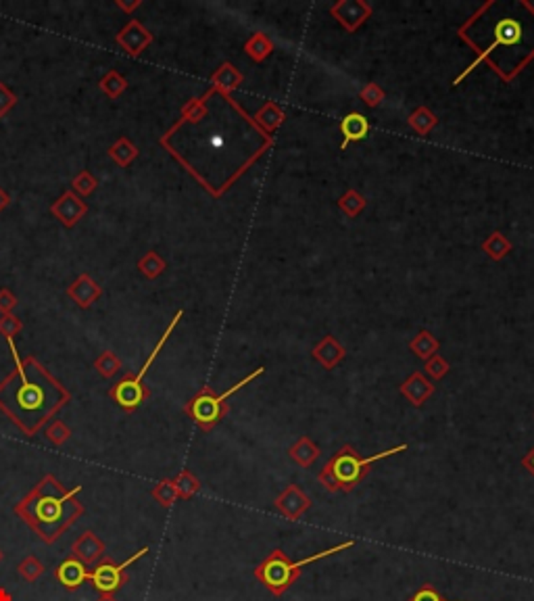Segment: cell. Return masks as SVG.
Instances as JSON below:
<instances>
[{
    "instance_id": "1",
    "label": "cell",
    "mask_w": 534,
    "mask_h": 601,
    "mask_svg": "<svg viewBox=\"0 0 534 601\" xmlns=\"http://www.w3.org/2000/svg\"><path fill=\"white\" fill-rule=\"evenodd\" d=\"M6 343L15 368L0 383V411L26 437H36L71 401V395L36 357L17 355L13 338Z\"/></svg>"
},
{
    "instance_id": "2",
    "label": "cell",
    "mask_w": 534,
    "mask_h": 601,
    "mask_svg": "<svg viewBox=\"0 0 534 601\" xmlns=\"http://www.w3.org/2000/svg\"><path fill=\"white\" fill-rule=\"evenodd\" d=\"M81 487L67 489L54 474H46L21 501H17L13 512L40 537V541L53 545L84 516L86 510L78 499Z\"/></svg>"
},
{
    "instance_id": "3",
    "label": "cell",
    "mask_w": 534,
    "mask_h": 601,
    "mask_svg": "<svg viewBox=\"0 0 534 601\" xmlns=\"http://www.w3.org/2000/svg\"><path fill=\"white\" fill-rule=\"evenodd\" d=\"M184 315V311H178L176 313V318L171 320V324L167 326V330L163 332V336L159 338V343L155 345V349L151 351V357L144 361V365L136 372V374H126L119 383H115L113 386H111V390H109V395H111V399L115 401V405H119L124 411H128V413H132V411H136L148 397H151V390H148V386L144 384V376H146V372H148V368L155 363V359L159 357L161 349L165 347V343H167V338L171 336V332L176 330V326H178V322H180V318Z\"/></svg>"
},
{
    "instance_id": "4",
    "label": "cell",
    "mask_w": 534,
    "mask_h": 601,
    "mask_svg": "<svg viewBox=\"0 0 534 601\" xmlns=\"http://www.w3.org/2000/svg\"><path fill=\"white\" fill-rule=\"evenodd\" d=\"M405 449H407V445H400V447L382 451V453H378L374 458H368V460H359L351 449H345V451H341V453L330 462V465L321 472V483H323V487H328V489H332V491H334V489H351V487H355L357 480L363 476V472H366L368 465L374 464L378 460H384V458H388V455H393V453L405 451Z\"/></svg>"
},
{
    "instance_id": "5",
    "label": "cell",
    "mask_w": 534,
    "mask_h": 601,
    "mask_svg": "<svg viewBox=\"0 0 534 601\" xmlns=\"http://www.w3.org/2000/svg\"><path fill=\"white\" fill-rule=\"evenodd\" d=\"M263 372V368H259V370H255L253 374H248L244 380H241L238 384H234L232 388H228L226 393H221V395H213V390L211 388H203L194 399H190L186 403V413L203 428V430H211L215 424L226 415V411H228V408H226V401L236 393V390H241L244 384H248L251 380H255L259 374Z\"/></svg>"
},
{
    "instance_id": "6",
    "label": "cell",
    "mask_w": 534,
    "mask_h": 601,
    "mask_svg": "<svg viewBox=\"0 0 534 601\" xmlns=\"http://www.w3.org/2000/svg\"><path fill=\"white\" fill-rule=\"evenodd\" d=\"M146 553H148V547H142L140 551H136L134 555H130V557H128L126 562H121V564H117L115 560H111L107 555L101 557V560L92 566V570H90V576H88L90 585H92L99 593H117V591L130 580L128 568L134 566L138 560H142Z\"/></svg>"
},
{
    "instance_id": "7",
    "label": "cell",
    "mask_w": 534,
    "mask_h": 601,
    "mask_svg": "<svg viewBox=\"0 0 534 601\" xmlns=\"http://www.w3.org/2000/svg\"><path fill=\"white\" fill-rule=\"evenodd\" d=\"M296 574H298V570H294V564H291L286 560V555L280 549H276L266 562L255 570V576L276 595H282L293 585Z\"/></svg>"
},
{
    "instance_id": "8",
    "label": "cell",
    "mask_w": 534,
    "mask_h": 601,
    "mask_svg": "<svg viewBox=\"0 0 534 601\" xmlns=\"http://www.w3.org/2000/svg\"><path fill=\"white\" fill-rule=\"evenodd\" d=\"M51 213L59 219L65 228H74L86 213H88V205L81 201L80 196L74 191H65L53 205H51Z\"/></svg>"
},
{
    "instance_id": "9",
    "label": "cell",
    "mask_w": 534,
    "mask_h": 601,
    "mask_svg": "<svg viewBox=\"0 0 534 601\" xmlns=\"http://www.w3.org/2000/svg\"><path fill=\"white\" fill-rule=\"evenodd\" d=\"M115 42L130 56H138L142 55V51L153 42V34L144 28L138 19H130L126 24V28L117 34Z\"/></svg>"
},
{
    "instance_id": "10",
    "label": "cell",
    "mask_w": 534,
    "mask_h": 601,
    "mask_svg": "<svg viewBox=\"0 0 534 601\" xmlns=\"http://www.w3.org/2000/svg\"><path fill=\"white\" fill-rule=\"evenodd\" d=\"M54 576H56L59 585H61L65 591H71V593H74V591H78L81 585L88 580V576H90V566H86L78 557L69 555V557H65V560L56 566Z\"/></svg>"
},
{
    "instance_id": "11",
    "label": "cell",
    "mask_w": 534,
    "mask_h": 601,
    "mask_svg": "<svg viewBox=\"0 0 534 601\" xmlns=\"http://www.w3.org/2000/svg\"><path fill=\"white\" fill-rule=\"evenodd\" d=\"M107 545L105 541L94 535L92 530H84L80 537L71 543V555L78 557L80 562H84L86 566H94L101 557H105Z\"/></svg>"
},
{
    "instance_id": "12",
    "label": "cell",
    "mask_w": 534,
    "mask_h": 601,
    "mask_svg": "<svg viewBox=\"0 0 534 601\" xmlns=\"http://www.w3.org/2000/svg\"><path fill=\"white\" fill-rule=\"evenodd\" d=\"M501 44H505V46H518V44H522V26L515 21V19H509V17H505V19H501L497 26H495V40H493V44H490V49L488 51H484V55H480L474 63H472V67H468V71L465 74H461L459 78H457V84H459V80H463L478 63H480L482 59L486 56V53H490L493 49H497V46H501Z\"/></svg>"
},
{
    "instance_id": "13",
    "label": "cell",
    "mask_w": 534,
    "mask_h": 601,
    "mask_svg": "<svg viewBox=\"0 0 534 601\" xmlns=\"http://www.w3.org/2000/svg\"><path fill=\"white\" fill-rule=\"evenodd\" d=\"M67 295H69V299L74 300L78 307L88 309L94 300L101 299L103 288H101V284H96L88 273H81V276H78V280L67 288Z\"/></svg>"
},
{
    "instance_id": "14",
    "label": "cell",
    "mask_w": 534,
    "mask_h": 601,
    "mask_svg": "<svg viewBox=\"0 0 534 601\" xmlns=\"http://www.w3.org/2000/svg\"><path fill=\"white\" fill-rule=\"evenodd\" d=\"M341 130H343V144H341V151H347V146L351 142H359L363 138L368 136L370 132V123L368 119L361 115V113H351L343 119L341 123Z\"/></svg>"
},
{
    "instance_id": "15",
    "label": "cell",
    "mask_w": 534,
    "mask_h": 601,
    "mask_svg": "<svg viewBox=\"0 0 534 601\" xmlns=\"http://www.w3.org/2000/svg\"><path fill=\"white\" fill-rule=\"evenodd\" d=\"M309 505H311V501H309L303 493L298 491V489H294V487L293 489H288V491L278 499V507L282 510V514H284L286 518L291 520H296V516H301Z\"/></svg>"
},
{
    "instance_id": "16",
    "label": "cell",
    "mask_w": 534,
    "mask_h": 601,
    "mask_svg": "<svg viewBox=\"0 0 534 601\" xmlns=\"http://www.w3.org/2000/svg\"><path fill=\"white\" fill-rule=\"evenodd\" d=\"M109 157L119 165V167H128L134 159L138 157V146L132 144L128 138H119L111 148H109Z\"/></svg>"
},
{
    "instance_id": "17",
    "label": "cell",
    "mask_w": 534,
    "mask_h": 601,
    "mask_svg": "<svg viewBox=\"0 0 534 601\" xmlns=\"http://www.w3.org/2000/svg\"><path fill=\"white\" fill-rule=\"evenodd\" d=\"M17 572H19V576H21L26 582H36L42 574L46 572V568H44V564H42V560H40L38 555L29 553V555H26V557L21 560V564L17 566Z\"/></svg>"
},
{
    "instance_id": "18",
    "label": "cell",
    "mask_w": 534,
    "mask_h": 601,
    "mask_svg": "<svg viewBox=\"0 0 534 601\" xmlns=\"http://www.w3.org/2000/svg\"><path fill=\"white\" fill-rule=\"evenodd\" d=\"M99 88H101V92L107 94L109 99H117V96H121L126 92L128 80L121 74H117L115 69H111L107 76L99 82Z\"/></svg>"
},
{
    "instance_id": "19",
    "label": "cell",
    "mask_w": 534,
    "mask_h": 601,
    "mask_svg": "<svg viewBox=\"0 0 534 601\" xmlns=\"http://www.w3.org/2000/svg\"><path fill=\"white\" fill-rule=\"evenodd\" d=\"M151 495L161 507H171L178 501V491H176V485H173L171 478H163L161 483H157Z\"/></svg>"
},
{
    "instance_id": "20",
    "label": "cell",
    "mask_w": 534,
    "mask_h": 601,
    "mask_svg": "<svg viewBox=\"0 0 534 601\" xmlns=\"http://www.w3.org/2000/svg\"><path fill=\"white\" fill-rule=\"evenodd\" d=\"M173 485H176V491H178V499H190L194 493L201 489V483L198 478L188 472V470H182L176 478H173Z\"/></svg>"
},
{
    "instance_id": "21",
    "label": "cell",
    "mask_w": 534,
    "mask_h": 601,
    "mask_svg": "<svg viewBox=\"0 0 534 601\" xmlns=\"http://www.w3.org/2000/svg\"><path fill=\"white\" fill-rule=\"evenodd\" d=\"M94 368H96V372H99L103 378H113V376L121 370V359L115 355L113 351H105L103 355L94 361Z\"/></svg>"
},
{
    "instance_id": "22",
    "label": "cell",
    "mask_w": 534,
    "mask_h": 601,
    "mask_svg": "<svg viewBox=\"0 0 534 601\" xmlns=\"http://www.w3.org/2000/svg\"><path fill=\"white\" fill-rule=\"evenodd\" d=\"M44 437L49 438L53 445L61 447V445H65V443L69 440V437H71V428H69L63 420H53V422L46 424Z\"/></svg>"
},
{
    "instance_id": "23",
    "label": "cell",
    "mask_w": 534,
    "mask_h": 601,
    "mask_svg": "<svg viewBox=\"0 0 534 601\" xmlns=\"http://www.w3.org/2000/svg\"><path fill=\"white\" fill-rule=\"evenodd\" d=\"M138 270L144 273L146 278L153 280V278H157L159 273H163V270H165V261L161 259L155 251H151V253H146V255L138 261Z\"/></svg>"
},
{
    "instance_id": "24",
    "label": "cell",
    "mask_w": 534,
    "mask_h": 601,
    "mask_svg": "<svg viewBox=\"0 0 534 601\" xmlns=\"http://www.w3.org/2000/svg\"><path fill=\"white\" fill-rule=\"evenodd\" d=\"M96 186H99V180L88 171V169H84V171H80L74 180H71V191L76 192L78 196H88V194H92V192L96 191Z\"/></svg>"
},
{
    "instance_id": "25",
    "label": "cell",
    "mask_w": 534,
    "mask_h": 601,
    "mask_svg": "<svg viewBox=\"0 0 534 601\" xmlns=\"http://www.w3.org/2000/svg\"><path fill=\"white\" fill-rule=\"evenodd\" d=\"M24 330V324H21V320L17 318V315H13V313H4L2 318H0V334L6 338V340H15V334H19Z\"/></svg>"
},
{
    "instance_id": "26",
    "label": "cell",
    "mask_w": 534,
    "mask_h": 601,
    "mask_svg": "<svg viewBox=\"0 0 534 601\" xmlns=\"http://www.w3.org/2000/svg\"><path fill=\"white\" fill-rule=\"evenodd\" d=\"M353 545V541H347V543H343V545H336L332 547V549H328V551H321V553H318V555H311V557H305V560H301V562H296L294 564V570H301L303 566H307V564H313V562H318V560H321V557H328V555H332V553H338V551H345L347 547Z\"/></svg>"
},
{
    "instance_id": "27",
    "label": "cell",
    "mask_w": 534,
    "mask_h": 601,
    "mask_svg": "<svg viewBox=\"0 0 534 601\" xmlns=\"http://www.w3.org/2000/svg\"><path fill=\"white\" fill-rule=\"evenodd\" d=\"M15 103H17V96L6 88V84L0 82V117H4L9 111L13 109Z\"/></svg>"
},
{
    "instance_id": "28",
    "label": "cell",
    "mask_w": 534,
    "mask_h": 601,
    "mask_svg": "<svg viewBox=\"0 0 534 601\" xmlns=\"http://www.w3.org/2000/svg\"><path fill=\"white\" fill-rule=\"evenodd\" d=\"M17 305V297L9 291V288H2L0 291V313H11Z\"/></svg>"
},
{
    "instance_id": "29",
    "label": "cell",
    "mask_w": 534,
    "mask_h": 601,
    "mask_svg": "<svg viewBox=\"0 0 534 601\" xmlns=\"http://www.w3.org/2000/svg\"><path fill=\"white\" fill-rule=\"evenodd\" d=\"M294 451H296V453H298V451L303 453V458L298 460V462H301L303 465H307L309 462H313V460H316V455H318L316 447H313L311 443H307V440H303V443H301V445H298V447H296Z\"/></svg>"
},
{
    "instance_id": "30",
    "label": "cell",
    "mask_w": 534,
    "mask_h": 601,
    "mask_svg": "<svg viewBox=\"0 0 534 601\" xmlns=\"http://www.w3.org/2000/svg\"><path fill=\"white\" fill-rule=\"evenodd\" d=\"M413 601H445L443 597H438V593L432 589V587H426V589H422L415 597H413Z\"/></svg>"
},
{
    "instance_id": "31",
    "label": "cell",
    "mask_w": 534,
    "mask_h": 601,
    "mask_svg": "<svg viewBox=\"0 0 534 601\" xmlns=\"http://www.w3.org/2000/svg\"><path fill=\"white\" fill-rule=\"evenodd\" d=\"M115 4H117L119 9H124V11H128V13H130V11H134V9H138L142 2H140V0H136V2H124V0H117Z\"/></svg>"
},
{
    "instance_id": "32",
    "label": "cell",
    "mask_w": 534,
    "mask_h": 601,
    "mask_svg": "<svg viewBox=\"0 0 534 601\" xmlns=\"http://www.w3.org/2000/svg\"><path fill=\"white\" fill-rule=\"evenodd\" d=\"M9 205H11V196L0 188V211H2V209H6Z\"/></svg>"
},
{
    "instance_id": "33",
    "label": "cell",
    "mask_w": 534,
    "mask_h": 601,
    "mask_svg": "<svg viewBox=\"0 0 534 601\" xmlns=\"http://www.w3.org/2000/svg\"><path fill=\"white\" fill-rule=\"evenodd\" d=\"M96 601H119L115 597V593H99Z\"/></svg>"
},
{
    "instance_id": "34",
    "label": "cell",
    "mask_w": 534,
    "mask_h": 601,
    "mask_svg": "<svg viewBox=\"0 0 534 601\" xmlns=\"http://www.w3.org/2000/svg\"><path fill=\"white\" fill-rule=\"evenodd\" d=\"M0 601H13V595L6 589H2V587H0Z\"/></svg>"
},
{
    "instance_id": "35",
    "label": "cell",
    "mask_w": 534,
    "mask_h": 601,
    "mask_svg": "<svg viewBox=\"0 0 534 601\" xmlns=\"http://www.w3.org/2000/svg\"><path fill=\"white\" fill-rule=\"evenodd\" d=\"M524 464L530 465V470H533V472H534V453H533V455H530V458H528V460H526V462H524Z\"/></svg>"
},
{
    "instance_id": "36",
    "label": "cell",
    "mask_w": 534,
    "mask_h": 601,
    "mask_svg": "<svg viewBox=\"0 0 534 601\" xmlns=\"http://www.w3.org/2000/svg\"><path fill=\"white\" fill-rule=\"evenodd\" d=\"M2 557H4V553H2V549H0V562H2Z\"/></svg>"
}]
</instances>
